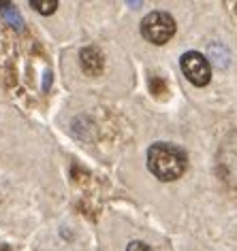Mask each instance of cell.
Masks as SVG:
<instances>
[{"instance_id": "cell-4", "label": "cell", "mask_w": 237, "mask_h": 251, "mask_svg": "<svg viewBox=\"0 0 237 251\" xmlns=\"http://www.w3.org/2000/svg\"><path fill=\"white\" fill-rule=\"evenodd\" d=\"M218 166L224 175V181L237 187V132H231L222 141V147L218 151Z\"/></svg>"}, {"instance_id": "cell-3", "label": "cell", "mask_w": 237, "mask_h": 251, "mask_svg": "<svg viewBox=\"0 0 237 251\" xmlns=\"http://www.w3.org/2000/svg\"><path fill=\"white\" fill-rule=\"evenodd\" d=\"M179 68H182L184 77L195 87H203L211 81L209 58L203 55L201 51H186L182 58H179Z\"/></svg>"}, {"instance_id": "cell-5", "label": "cell", "mask_w": 237, "mask_h": 251, "mask_svg": "<svg viewBox=\"0 0 237 251\" xmlns=\"http://www.w3.org/2000/svg\"><path fill=\"white\" fill-rule=\"evenodd\" d=\"M0 15H2V20L7 22L9 26H13L15 30L24 28V20H22L20 11H17L11 2H0Z\"/></svg>"}, {"instance_id": "cell-1", "label": "cell", "mask_w": 237, "mask_h": 251, "mask_svg": "<svg viewBox=\"0 0 237 251\" xmlns=\"http://www.w3.org/2000/svg\"><path fill=\"white\" fill-rule=\"evenodd\" d=\"M188 158L186 151L171 143H154L148 149V168L156 179L176 181L186 173Z\"/></svg>"}, {"instance_id": "cell-8", "label": "cell", "mask_w": 237, "mask_h": 251, "mask_svg": "<svg viewBox=\"0 0 237 251\" xmlns=\"http://www.w3.org/2000/svg\"><path fill=\"white\" fill-rule=\"evenodd\" d=\"M126 251H152V249H149V245H146L143 241H133V243H128Z\"/></svg>"}, {"instance_id": "cell-7", "label": "cell", "mask_w": 237, "mask_h": 251, "mask_svg": "<svg viewBox=\"0 0 237 251\" xmlns=\"http://www.w3.org/2000/svg\"><path fill=\"white\" fill-rule=\"evenodd\" d=\"M30 7L36 9L43 15H52L58 9V0H30Z\"/></svg>"}, {"instance_id": "cell-2", "label": "cell", "mask_w": 237, "mask_h": 251, "mask_svg": "<svg viewBox=\"0 0 237 251\" xmlns=\"http://www.w3.org/2000/svg\"><path fill=\"white\" fill-rule=\"evenodd\" d=\"M178 30V24L173 15L165 13V11H152L141 20V34L143 39L149 41L152 45H165L173 39Z\"/></svg>"}, {"instance_id": "cell-6", "label": "cell", "mask_w": 237, "mask_h": 251, "mask_svg": "<svg viewBox=\"0 0 237 251\" xmlns=\"http://www.w3.org/2000/svg\"><path fill=\"white\" fill-rule=\"evenodd\" d=\"M92 64H96V68L101 71L103 68V55L96 51V49H84L82 51V66L86 68V73L92 75Z\"/></svg>"}]
</instances>
